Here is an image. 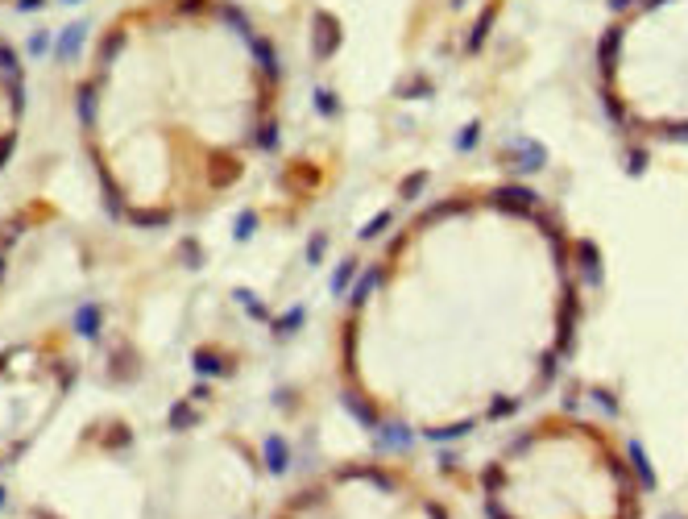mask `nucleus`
Listing matches in <instances>:
<instances>
[{
  "mask_svg": "<svg viewBox=\"0 0 688 519\" xmlns=\"http://www.w3.org/2000/svg\"><path fill=\"white\" fill-rule=\"evenodd\" d=\"M498 519H630L635 490L593 432L522 436L490 470Z\"/></svg>",
  "mask_w": 688,
  "mask_h": 519,
  "instance_id": "f257e3e1",
  "label": "nucleus"
},
{
  "mask_svg": "<svg viewBox=\"0 0 688 519\" xmlns=\"http://www.w3.org/2000/svg\"><path fill=\"white\" fill-rule=\"evenodd\" d=\"M270 519H452L444 499L407 466L336 461L299 482Z\"/></svg>",
  "mask_w": 688,
  "mask_h": 519,
  "instance_id": "f03ea898",
  "label": "nucleus"
},
{
  "mask_svg": "<svg viewBox=\"0 0 688 519\" xmlns=\"http://www.w3.org/2000/svg\"><path fill=\"white\" fill-rule=\"evenodd\" d=\"M79 38H83V34H79V25H71V29H67V38H62V58H71V54H75Z\"/></svg>",
  "mask_w": 688,
  "mask_h": 519,
  "instance_id": "7ed1b4c3",
  "label": "nucleus"
},
{
  "mask_svg": "<svg viewBox=\"0 0 688 519\" xmlns=\"http://www.w3.org/2000/svg\"><path fill=\"white\" fill-rule=\"evenodd\" d=\"M609 4H614V8H626V4H630V0H609Z\"/></svg>",
  "mask_w": 688,
  "mask_h": 519,
  "instance_id": "20e7f679",
  "label": "nucleus"
}]
</instances>
